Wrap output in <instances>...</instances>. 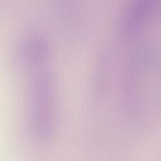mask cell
Here are the masks:
<instances>
[{
    "label": "cell",
    "mask_w": 161,
    "mask_h": 161,
    "mask_svg": "<svg viewBox=\"0 0 161 161\" xmlns=\"http://www.w3.org/2000/svg\"><path fill=\"white\" fill-rule=\"evenodd\" d=\"M52 75L40 71L29 80L27 104L31 133L37 140L49 139L53 132L56 114V92Z\"/></svg>",
    "instance_id": "6da1fadb"
},
{
    "label": "cell",
    "mask_w": 161,
    "mask_h": 161,
    "mask_svg": "<svg viewBox=\"0 0 161 161\" xmlns=\"http://www.w3.org/2000/svg\"><path fill=\"white\" fill-rule=\"evenodd\" d=\"M157 0H135L130 9L127 26L130 31L137 30L147 18L155 6Z\"/></svg>",
    "instance_id": "7a4b0ae2"
}]
</instances>
